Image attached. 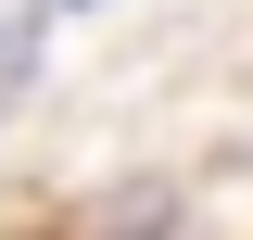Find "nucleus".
Segmentation results:
<instances>
[{
    "label": "nucleus",
    "instance_id": "obj_1",
    "mask_svg": "<svg viewBox=\"0 0 253 240\" xmlns=\"http://www.w3.org/2000/svg\"><path fill=\"white\" fill-rule=\"evenodd\" d=\"M38 13L51 0H0V101L26 89V63H38Z\"/></svg>",
    "mask_w": 253,
    "mask_h": 240
}]
</instances>
